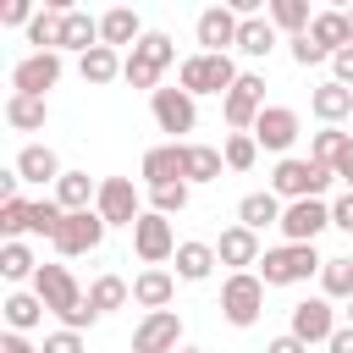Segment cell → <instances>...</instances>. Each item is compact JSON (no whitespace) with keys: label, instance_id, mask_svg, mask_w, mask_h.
Here are the masks:
<instances>
[{"label":"cell","instance_id":"1","mask_svg":"<svg viewBox=\"0 0 353 353\" xmlns=\"http://www.w3.org/2000/svg\"><path fill=\"white\" fill-rule=\"evenodd\" d=\"M33 292L44 298V309H50L66 331H83V325H94V320H99V309L88 303V292L72 281V270H66V265H39Z\"/></svg>","mask_w":353,"mask_h":353},{"label":"cell","instance_id":"2","mask_svg":"<svg viewBox=\"0 0 353 353\" xmlns=\"http://www.w3.org/2000/svg\"><path fill=\"white\" fill-rule=\"evenodd\" d=\"M237 77H243V72H237L232 55H204V50L176 66V88H188L193 99H199V94H221V99H226V94L237 88Z\"/></svg>","mask_w":353,"mask_h":353},{"label":"cell","instance_id":"3","mask_svg":"<svg viewBox=\"0 0 353 353\" xmlns=\"http://www.w3.org/2000/svg\"><path fill=\"white\" fill-rule=\"evenodd\" d=\"M325 259L314 254V243H281V248H265L259 259V281L265 287H292V281H309Z\"/></svg>","mask_w":353,"mask_h":353},{"label":"cell","instance_id":"4","mask_svg":"<svg viewBox=\"0 0 353 353\" xmlns=\"http://www.w3.org/2000/svg\"><path fill=\"white\" fill-rule=\"evenodd\" d=\"M176 61V44H171V33H143L132 50H127V66H121V77L132 83V88H149L154 94V83H160V72Z\"/></svg>","mask_w":353,"mask_h":353},{"label":"cell","instance_id":"5","mask_svg":"<svg viewBox=\"0 0 353 353\" xmlns=\"http://www.w3.org/2000/svg\"><path fill=\"white\" fill-rule=\"evenodd\" d=\"M331 176H336L331 165H314V160H292V154H287V160L270 171V193H276V199H292V204H298V199H320V193L331 188Z\"/></svg>","mask_w":353,"mask_h":353},{"label":"cell","instance_id":"6","mask_svg":"<svg viewBox=\"0 0 353 353\" xmlns=\"http://www.w3.org/2000/svg\"><path fill=\"white\" fill-rule=\"evenodd\" d=\"M259 309H265V281H259L254 270H237V276L221 281V314H226L232 325H254Z\"/></svg>","mask_w":353,"mask_h":353},{"label":"cell","instance_id":"7","mask_svg":"<svg viewBox=\"0 0 353 353\" xmlns=\"http://www.w3.org/2000/svg\"><path fill=\"white\" fill-rule=\"evenodd\" d=\"M259 110H265V77H259V72H243V77H237V88L221 99V116H226V127H232V132H254Z\"/></svg>","mask_w":353,"mask_h":353},{"label":"cell","instance_id":"8","mask_svg":"<svg viewBox=\"0 0 353 353\" xmlns=\"http://www.w3.org/2000/svg\"><path fill=\"white\" fill-rule=\"evenodd\" d=\"M132 353H182V314L154 309L132 325Z\"/></svg>","mask_w":353,"mask_h":353},{"label":"cell","instance_id":"9","mask_svg":"<svg viewBox=\"0 0 353 353\" xmlns=\"http://www.w3.org/2000/svg\"><path fill=\"white\" fill-rule=\"evenodd\" d=\"M55 83H61V55H55V50H33V55H22V61L11 66V94L44 99Z\"/></svg>","mask_w":353,"mask_h":353},{"label":"cell","instance_id":"10","mask_svg":"<svg viewBox=\"0 0 353 353\" xmlns=\"http://www.w3.org/2000/svg\"><path fill=\"white\" fill-rule=\"evenodd\" d=\"M132 248H138V259L143 265H165V259H176V232H171V221L165 215H154V210H143L138 215V226H132Z\"/></svg>","mask_w":353,"mask_h":353},{"label":"cell","instance_id":"11","mask_svg":"<svg viewBox=\"0 0 353 353\" xmlns=\"http://www.w3.org/2000/svg\"><path fill=\"white\" fill-rule=\"evenodd\" d=\"M94 210H99V221L105 226H138V188H132V176H105L99 182V199H94Z\"/></svg>","mask_w":353,"mask_h":353},{"label":"cell","instance_id":"12","mask_svg":"<svg viewBox=\"0 0 353 353\" xmlns=\"http://www.w3.org/2000/svg\"><path fill=\"white\" fill-rule=\"evenodd\" d=\"M99 243H105V221H99V210H72V215L61 221V232H55V254H66V259L94 254Z\"/></svg>","mask_w":353,"mask_h":353},{"label":"cell","instance_id":"13","mask_svg":"<svg viewBox=\"0 0 353 353\" xmlns=\"http://www.w3.org/2000/svg\"><path fill=\"white\" fill-rule=\"evenodd\" d=\"M237 28H243V17H237L232 6H204L193 33H199L204 55H232V50H237Z\"/></svg>","mask_w":353,"mask_h":353},{"label":"cell","instance_id":"14","mask_svg":"<svg viewBox=\"0 0 353 353\" xmlns=\"http://www.w3.org/2000/svg\"><path fill=\"white\" fill-rule=\"evenodd\" d=\"M149 110H154L160 132H193L199 127V105H193L188 88H154L149 94Z\"/></svg>","mask_w":353,"mask_h":353},{"label":"cell","instance_id":"15","mask_svg":"<svg viewBox=\"0 0 353 353\" xmlns=\"http://www.w3.org/2000/svg\"><path fill=\"white\" fill-rule=\"evenodd\" d=\"M298 110L292 105H265L259 110V121H254V143L259 149H270V154H287L292 149V138H298Z\"/></svg>","mask_w":353,"mask_h":353},{"label":"cell","instance_id":"16","mask_svg":"<svg viewBox=\"0 0 353 353\" xmlns=\"http://www.w3.org/2000/svg\"><path fill=\"white\" fill-rule=\"evenodd\" d=\"M298 342H331L336 336V309H331V298H303V303H292V325H287Z\"/></svg>","mask_w":353,"mask_h":353},{"label":"cell","instance_id":"17","mask_svg":"<svg viewBox=\"0 0 353 353\" xmlns=\"http://www.w3.org/2000/svg\"><path fill=\"white\" fill-rule=\"evenodd\" d=\"M325 226H331V204H325V199H298V204L281 210V232H287V243H314Z\"/></svg>","mask_w":353,"mask_h":353},{"label":"cell","instance_id":"18","mask_svg":"<svg viewBox=\"0 0 353 353\" xmlns=\"http://www.w3.org/2000/svg\"><path fill=\"white\" fill-rule=\"evenodd\" d=\"M143 182H149V193L171 188V182H188V143H154L143 154Z\"/></svg>","mask_w":353,"mask_h":353},{"label":"cell","instance_id":"19","mask_svg":"<svg viewBox=\"0 0 353 353\" xmlns=\"http://www.w3.org/2000/svg\"><path fill=\"white\" fill-rule=\"evenodd\" d=\"M215 259H221V265H232V276H237V270H248V265H259V259H265L259 232H248V226H226V232L215 237Z\"/></svg>","mask_w":353,"mask_h":353},{"label":"cell","instance_id":"20","mask_svg":"<svg viewBox=\"0 0 353 353\" xmlns=\"http://www.w3.org/2000/svg\"><path fill=\"white\" fill-rule=\"evenodd\" d=\"M171 298H176V276L171 270H160V265H149V270H138L132 276V303L138 309H171Z\"/></svg>","mask_w":353,"mask_h":353},{"label":"cell","instance_id":"21","mask_svg":"<svg viewBox=\"0 0 353 353\" xmlns=\"http://www.w3.org/2000/svg\"><path fill=\"white\" fill-rule=\"evenodd\" d=\"M309 110H314L325 127H342V121L353 116V88H342V83L331 77V83H320V88L309 94Z\"/></svg>","mask_w":353,"mask_h":353},{"label":"cell","instance_id":"22","mask_svg":"<svg viewBox=\"0 0 353 353\" xmlns=\"http://www.w3.org/2000/svg\"><path fill=\"white\" fill-rule=\"evenodd\" d=\"M11 171H17L22 182H61V176H66V171H61V154H55L50 143H28Z\"/></svg>","mask_w":353,"mask_h":353},{"label":"cell","instance_id":"23","mask_svg":"<svg viewBox=\"0 0 353 353\" xmlns=\"http://www.w3.org/2000/svg\"><path fill=\"white\" fill-rule=\"evenodd\" d=\"M138 39H143V22H138L132 6H110V11L99 17V44L121 50V44H138Z\"/></svg>","mask_w":353,"mask_h":353},{"label":"cell","instance_id":"24","mask_svg":"<svg viewBox=\"0 0 353 353\" xmlns=\"http://www.w3.org/2000/svg\"><path fill=\"white\" fill-rule=\"evenodd\" d=\"M121 55L110 50V44H94L88 55H77V72H83V83H94V88H105V83H116L121 77Z\"/></svg>","mask_w":353,"mask_h":353},{"label":"cell","instance_id":"25","mask_svg":"<svg viewBox=\"0 0 353 353\" xmlns=\"http://www.w3.org/2000/svg\"><path fill=\"white\" fill-rule=\"evenodd\" d=\"M94 199H99V182L88 176V171H66L61 182H55V204L72 215V210H94Z\"/></svg>","mask_w":353,"mask_h":353},{"label":"cell","instance_id":"26","mask_svg":"<svg viewBox=\"0 0 353 353\" xmlns=\"http://www.w3.org/2000/svg\"><path fill=\"white\" fill-rule=\"evenodd\" d=\"M309 39H314L325 55L347 50V44H353V39H347V11H314V22H309Z\"/></svg>","mask_w":353,"mask_h":353},{"label":"cell","instance_id":"27","mask_svg":"<svg viewBox=\"0 0 353 353\" xmlns=\"http://www.w3.org/2000/svg\"><path fill=\"white\" fill-rule=\"evenodd\" d=\"M237 226H248V232L281 226V199H276V193H248V199L237 204Z\"/></svg>","mask_w":353,"mask_h":353},{"label":"cell","instance_id":"28","mask_svg":"<svg viewBox=\"0 0 353 353\" xmlns=\"http://www.w3.org/2000/svg\"><path fill=\"white\" fill-rule=\"evenodd\" d=\"M66 11H72V6H44V11L28 22V44H39V50H55V55H61V28H66Z\"/></svg>","mask_w":353,"mask_h":353},{"label":"cell","instance_id":"29","mask_svg":"<svg viewBox=\"0 0 353 353\" xmlns=\"http://www.w3.org/2000/svg\"><path fill=\"white\" fill-rule=\"evenodd\" d=\"M237 50H243L248 61L270 55V50H276V22H270V17H243V28H237Z\"/></svg>","mask_w":353,"mask_h":353},{"label":"cell","instance_id":"30","mask_svg":"<svg viewBox=\"0 0 353 353\" xmlns=\"http://www.w3.org/2000/svg\"><path fill=\"white\" fill-rule=\"evenodd\" d=\"M215 265H221V259H215V243H182V248H176V276H182V281H210Z\"/></svg>","mask_w":353,"mask_h":353},{"label":"cell","instance_id":"31","mask_svg":"<svg viewBox=\"0 0 353 353\" xmlns=\"http://www.w3.org/2000/svg\"><path fill=\"white\" fill-rule=\"evenodd\" d=\"M94 44H99V17H88V11H66L61 50H77V55H88Z\"/></svg>","mask_w":353,"mask_h":353},{"label":"cell","instance_id":"32","mask_svg":"<svg viewBox=\"0 0 353 353\" xmlns=\"http://www.w3.org/2000/svg\"><path fill=\"white\" fill-rule=\"evenodd\" d=\"M6 121H11L17 132H39V127L50 121V105L33 99V94H11V99H6Z\"/></svg>","mask_w":353,"mask_h":353},{"label":"cell","instance_id":"33","mask_svg":"<svg viewBox=\"0 0 353 353\" xmlns=\"http://www.w3.org/2000/svg\"><path fill=\"white\" fill-rule=\"evenodd\" d=\"M0 314H6L11 331H33V325L44 320V298H39V292H11V298L0 303Z\"/></svg>","mask_w":353,"mask_h":353},{"label":"cell","instance_id":"34","mask_svg":"<svg viewBox=\"0 0 353 353\" xmlns=\"http://www.w3.org/2000/svg\"><path fill=\"white\" fill-rule=\"evenodd\" d=\"M0 276L6 281H33L39 276V259L28 243H0Z\"/></svg>","mask_w":353,"mask_h":353},{"label":"cell","instance_id":"35","mask_svg":"<svg viewBox=\"0 0 353 353\" xmlns=\"http://www.w3.org/2000/svg\"><path fill=\"white\" fill-rule=\"evenodd\" d=\"M270 22L281 28V33H309V22H314V11H309V0H270Z\"/></svg>","mask_w":353,"mask_h":353},{"label":"cell","instance_id":"36","mask_svg":"<svg viewBox=\"0 0 353 353\" xmlns=\"http://www.w3.org/2000/svg\"><path fill=\"white\" fill-rule=\"evenodd\" d=\"M347 143H353V138H347L342 127H320V132L309 138V160H314V165H331V171H336V160H342V149H347Z\"/></svg>","mask_w":353,"mask_h":353},{"label":"cell","instance_id":"37","mask_svg":"<svg viewBox=\"0 0 353 353\" xmlns=\"http://www.w3.org/2000/svg\"><path fill=\"white\" fill-rule=\"evenodd\" d=\"M320 298H353V259H325L320 265Z\"/></svg>","mask_w":353,"mask_h":353},{"label":"cell","instance_id":"38","mask_svg":"<svg viewBox=\"0 0 353 353\" xmlns=\"http://www.w3.org/2000/svg\"><path fill=\"white\" fill-rule=\"evenodd\" d=\"M221 149H210V143H188V188L193 182H215L221 176Z\"/></svg>","mask_w":353,"mask_h":353},{"label":"cell","instance_id":"39","mask_svg":"<svg viewBox=\"0 0 353 353\" xmlns=\"http://www.w3.org/2000/svg\"><path fill=\"white\" fill-rule=\"evenodd\" d=\"M127 298H132V287H127L121 276H99V281L88 287V303H94L99 314H110V309H121Z\"/></svg>","mask_w":353,"mask_h":353},{"label":"cell","instance_id":"40","mask_svg":"<svg viewBox=\"0 0 353 353\" xmlns=\"http://www.w3.org/2000/svg\"><path fill=\"white\" fill-rule=\"evenodd\" d=\"M221 160H226L232 171H248V165L259 160V143H254V132H232V138L221 143Z\"/></svg>","mask_w":353,"mask_h":353},{"label":"cell","instance_id":"41","mask_svg":"<svg viewBox=\"0 0 353 353\" xmlns=\"http://www.w3.org/2000/svg\"><path fill=\"white\" fill-rule=\"evenodd\" d=\"M61 221H66V210H61L55 199H39V204H33V215H28V232H33V237H50V243H55Z\"/></svg>","mask_w":353,"mask_h":353},{"label":"cell","instance_id":"42","mask_svg":"<svg viewBox=\"0 0 353 353\" xmlns=\"http://www.w3.org/2000/svg\"><path fill=\"white\" fill-rule=\"evenodd\" d=\"M28 215H33V204H22V199H6V204H0V232H6V243H22Z\"/></svg>","mask_w":353,"mask_h":353},{"label":"cell","instance_id":"43","mask_svg":"<svg viewBox=\"0 0 353 353\" xmlns=\"http://www.w3.org/2000/svg\"><path fill=\"white\" fill-rule=\"evenodd\" d=\"M149 199H154V215H165V221H171V215H182V210H188V182H171V188H154Z\"/></svg>","mask_w":353,"mask_h":353},{"label":"cell","instance_id":"44","mask_svg":"<svg viewBox=\"0 0 353 353\" xmlns=\"http://www.w3.org/2000/svg\"><path fill=\"white\" fill-rule=\"evenodd\" d=\"M39 353H83V331H66V325H61V331H50V336H44V347H39Z\"/></svg>","mask_w":353,"mask_h":353},{"label":"cell","instance_id":"45","mask_svg":"<svg viewBox=\"0 0 353 353\" xmlns=\"http://www.w3.org/2000/svg\"><path fill=\"white\" fill-rule=\"evenodd\" d=\"M292 61H298V66H320V61H331V55H325L309 33H298V39H292Z\"/></svg>","mask_w":353,"mask_h":353},{"label":"cell","instance_id":"46","mask_svg":"<svg viewBox=\"0 0 353 353\" xmlns=\"http://www.w3.org/2000/svg\"><path fill=\"white\" fill-rule=\"evenodd\" d=\"M331 72H336V83H342V88H353V44L331 55Z\"/></svg>","mask_w":353,"mask_h":353},{"label":"cell","instance_id":"47","mask_svg":"<svg viewBox=\"0 0 353 353\" xmlns=\"http://www.w3.org/2000/svg\"><path fill=\"white\" fill-rule=\"evenodd\" d=\"M331 226H342V232L353 237V193H342V199L331 204Z\"/></svg>","mask_w":353,"mask_h":353},{"label":"cell","instance_id":"48","mask_svg":"<svg viewBox=\"0 0 353 353\" xmlns=\"http://www.w3.org/2000/svg\"><path fill=\"white\" fill-rule=\"evenodd\" d=\"M0 22H11V28H22V22H33V11H28V0H6V6H0Z\"/></svg>","mask_w":353,"mask_h":353},{"label":"cell","instance_id":"49","mask_svg":"<svg viewBox=\"0 0 353 353\" xmlns=\"http://www.w3.org/2000/svg\"><path fill=\"white\" fill-rule=\"evenodd\" d=\"M265 353H309V342H298L292 331H281V336H270V342H265Z\"/></svg>","mask_w":353,"mask_h":353},{"label":"cell","instance_id":"50","mask_svg":"<svg viewBox=\"0 0 353 353\" xmlns=\"http://www.w3.org/2000/svg\"><path fill=\"white\" fill-rule=\"evenodd\" d=\"M0 353H39V347H33L22 331H6V336H0Z\"/></svg>","mask_w":353,"mask_h":353},{"label":"cell","instance_id":"51","mask_svg":"<svg viewBox=\"0 0 353 353\" xmlns=\"http://www.w3.org/2000/svg\"><path fill=\"white\" fill-rule=\"evenodd\" d=\"M325 347H331V353H353V325H336V336H331Z\"/></svg>","mask_w":353,"mask_h":353},{"label":"cell","instance_id":"52","mask_svg":"<svg viewBox=\"0 0 353 353\" xmlns=\"http://www.w3.org/2000/svg\"><path fill=\"white\" fill-rule=\"evenodd\" d=\"M336 176H342V182H353V143L342 149V160H336Z\"/></svg>","mask_w":353,"mask_h":353},{"label":"cell","instance_id":"53","mask_svg":"<svg viewBox=\"0 0 353 353\" xmlns=\"http://www.w3.org/2000/svg\"><path fill=\"white\" fill-rule=\"evenodd\" d=\"M347 39H353V6H347Z\"/></svg>","mask_w":353,"mask_h":353},{"label":"cell","instance_id":"54","mask_svg":"<svg viewBox=\"0 0 353 353\" xmlns=\"http://www.w3.org/2000/svg\"><path fill=\"white\" fill-rule=\"evenodd\" d=\"M347 325H353V298H347Z\"/></svg>","mask_w":353,"mask_h":353},{"label":"cell","instance_id":"55","mask_svg":"<svg viewBox=\"0 0 353 353\" xmlns=\"http://www.w3.org/2000/svg\"><path fill=\"white\" fill-rule=\"evenodd\" d=\"M182 353H204V347H182Z\"/></svg>","mask_w":353,"mask_h":353},{"label":"cell","instance_id":"56","mask_svg":"<svg viewBox=\"0 0 353 353\" xmlns=\"http://www.w3.org/2000/svg\"><path fill=\"white\" fill-rule=\"evenodd\" d=\"M347 193H353V182H347Z\"/></svg>","mask_w":353,"mask_h":353}]
</instances>
